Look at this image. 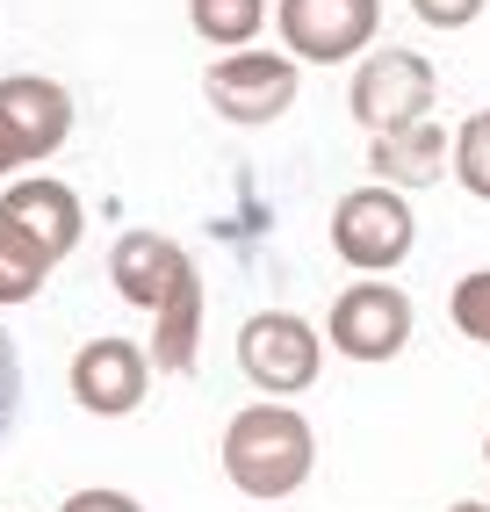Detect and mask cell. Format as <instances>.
Returning a JSON list of instances; mask_svg holds the SVG:
<instances>
[{
    "instance_id": "cell-5",
    "label": "cell",
    "mask_w": 490,
    "mask_h": 512,
    "mask_svg": "<svg viewBox=\"0 0 490 512\" xmlns=\"http://www.w3.org/2000/svg\"><path fill=\"white\" fill-rule=\"evenodd\" d=\"M202 94H209V109H217L224 123H274V116H289L296 109V94H303V73H296V58H274V51H224L217 65L202 73Z\"/></svg>"
},
{
    "instance_id": "cell-8",
    "label": "cell",
    "mask_w": 490,
    "mask_h": 512,
    "mask_svg": "<svg viewBox=\"0 0 490 512\" xmlns=\"http://www.w3.org/2000/svg\"><path fill=\"white\" fill-rule=\"evenodd\" d=\"M73 404L94 419H130L137 404L152 397V354L137 339H87L73 354Z\"/></svg>"
},
{
    "instance_id": "cell-23",
    "label": "cell",
    "mask_w": 490,
    "mask_h": 512,
    "mask_svg": "<svg viewBox=\"0 0 490 512\" xmlns=\"http://www.w3.org/2000/svg\"><path fill=\"white\" fill-rule=\"evenodd\" d=\"M483 462H490V440H483Z\"/></svg>"
},
{
    "instance_id": "cell-22",
    "label": "cell",
    "mask_w": 490,
    "mask_h": 512,
    "mask_svg": "<svg viewBox=\"0 0 490 512\" xmlns=\"http://www.w3.org/2000/svg\"><path fill=\"white\" fill-rule=\"evenodd\" d=\"M447 512H490V505L483 498H462V505H447Z\"/></svg>"
},
{
    "instance_id": "cell-21",
    "label": "cell",
    "mask_w": 490,
    "mask_h": 512,
    "mask_svg": "<svg viewBox=\"0 0 490 512\" xmlns=\"http://www.w3.org/2000/svg\"><path fill=\"white\" fill-rule=\"evenodd\" d=\"M22 159H29V145L15 138V123H8V116H0V174H15V166H22Z\"/></svg>"
},
{
    "instance_id": "cell-3",
    "label": "cell",
    "mask_w": 490,
    "mask_h": 512,
    "mask_svg": "<svg viewBox=\"0 0 490 512\" xmlns=\"http://www.w3.org/2000/svg\"><path fill=\"white\" fill-rule=\"evenodd\" d=\"M238 368L260 397H303L325 368V339L296 311H260L238 325Z\"/></svg>"
},
{
    "instance_id": "cell-4",
    "label": "cell",
    "mask_w": 490,
    "mask_h": 512,
    "mask_svg": "<svg viewBox=\"0 0 490 512\" xmlns=\"http://www.w3.org/2000/svg\"><path fill=\"white\" fill-rule=\"evenodd\" d=\"M433 94H440V73L418 51L390 44V51H368L354 87H346V109H354L361 130H404V123H426L433 116Z\"/></svg>"
},
{
    "instance_id": "cell-11",
    "label": "cell",
    "mask_w": 490,
    "mask_h": 512,
    "mask_svg": "<svg viewBox=\"0 0 490 512\" xmlns=\"http://www.w3.org/2000/svg\"><path fill=\"white\" fill-rule=\"evenodd\" d=\"M0 116L15 123V138L29 145V159L58 152L65 138H73V94H65L58 80L44 73H8L0 80Z\"/></svg>"
},
{
    "instance_id": "cell-9",
    "label": "cell",
    "mask_w": 490,
    "mask_h": 512,
    "mask_svg": "<svg viewBox=\"0 0 490 512\" xmlns=\"http://www.w3.org/2000/svg\"><path fill=\"white\" fill-rule=\"evenodd\" d=\"M195 275H202V267L188 260L181 238H166V231H123L116 253H109V282H116V296L130 303V311H145V318L166 311V303L181 296Z\"/></svg>"
},
{
    "instance_id": "cell-1",
    "label": "cell",
    "mask_w": 490,
    "mask_h": 512,
    "mask_svg": "<svg viewBox=\"0 0 490 512\" xmlns=\"http://www.w3.org/2000/svg\"><path fill=\"white\" fill-rule=\"evenodd\" d=\"M318 469V433L303 412H289V397H260L224 426V476L245 498H296Z\"/></svg>"
},
{
    "instance_id": "cell-19",
    "label": "cell",
    "mask_w": 490,
    "mask_h": 512,
    "mask_svg": "<svg viewBox=\"0 0 490 512\" xmlns=\"http://www.w3.org/2000/svg\"><path fill=\"white\" fill-rule=\"evenodd\" d=\"M483 8H490V0H411V15L426 29H469Z\"/></svg>"
},
{
    "instance_id": "cell-13",
    "label": "cell",
    "mask_w": 490,
    "mask_h": 512,
    "mask_svg": "<svg viewBox=\"0 0 490 512\" xmlns=\"http://www.w3.org/2000/svg\"><path fill=\"white\" fill-rule=\"evenodd\" d=\"M195 347H202V275L166 303V311H152V368L159 375H188L195 368Z\"/></svg>"
},
{
    "instance_id": "cell-6",
    "label": "cell",
    "mask_w": 490,
    "mask_h": 512,
    "mask_svg": "<svg viewBox=\"0 0 490 512\" xmlns=\"http://www.w3.org/2000/svg\"><path fill=\"white\" fill-rule=\"evenodd\" d=\"M325 332H332V354H346V361H368V368L375 361H397L411 347V296L397 282L368 275V282L332 296Z\"/></svg>"
},
{
    "instance_id": "cell-17",
    "label": "cell",
    "mask_w": 490,
    "mask_h": 512,
    "mask_svg": "<svg viewBox=\"0 0 490 512\" xmlns=\"http://www.w3.org/2000/svg\"><path fill=\"white\" fill-rule=\"evenodd\" d=\"M447 311H454V332H462V339H476V347H490V267H469V275L454 282Z\"/></svg>"
},
{
    "instance_id": "cell-16",
    "label": "cell",
    "mask_w": 490,
    "mask_h": 512,
    "mask_svg": "<svg viewBox=\"0 0 490 512\" xmlns=\"http://www.w3.org/2000/svg\"><path fill=\"white\" fill-rule=\"evenodd\" d=\"M454 181H462L476 202H490V109H476L462 130H454Z\"/></svg>"
},
{
    "instance_id": "cell-12",
    "label": "cell",
    "mask_w": 490,
    "mask_h": 512,
    "mask_svg": "<svg viewBox=\"0 0 490 512\" xmlns=\"http://www.w3.org/2000/svg\"><path fill=\"white\" fill-rule=\"evenodd\" d=\"M447 130L426 116V123H404V130H375V145H368V174L375 181H390V188H433L447 174Z\"/></svg>"
},
{
    "instance_id": "cell-15",
    "label": "cell",
    "mask_w": 490,
    "mask_h": 512,
    "mask_svg": "<svg viewBox=\"0 0 490 512\" xmlns=\"http://www.w3.org/2000/svg\"><path fill=\"white\" fill-rule=\"evenodd\" d=\"M188 22H195V37H209L217 51H245L267 22V0H188Z\"/></svg>"
},
{
    "instance_id": "cell-14",
    "label": "cell",
    "mask_w": 490,
    "mask_h": 512,
    "mask_svg": "<svg viewBox=\"0 0 490 512\" xmlns=\"http://www.w3.org/2000/svg\"><path fill=\"white\" fill-rule=\"evenodd\" d=\"M51 253L37 246V238H29L15 217H0V303H29L44 289V275H51Z\"/></svg>"
},
{
    "instance_id": "cell-18",
    "label": "cell",
    "mask_w": 490,
    "mask_h": 512,
    "mask_svg": "<svg viewBox=\"0 0 490 512\" xmlns=\"http://www.w3.org/2000/svg\"><path fill=\"white\" fill-rule=\"evenodd\" d=\"M15 412H22V354H15V339H8V325H0V440H8Z\"/></svg>"
},
{
    "instance_id": "cell-20",
    "label": "cell",
    "mask_w": 490,
    "mask_h": 512,
    "mask_svg": "<svg viewBox=\"0 0 490 512\" xmlns=\"http://www.w3.org/2000/svg\"><path fill=\"white\" fill-rule=\"evenodd\" d=\"M58 512H145V505H137L130 491H73Z\"/></svg>"
},
{
    "instance_id": "cell-10",
    "label": "cell",
    "mask_w": 490,
    "mask_h": 512,
    "mask_svg": "<svg viewBox=\"0 0 490 512\" xmlns=\"http://www.w3.org/2000/svg\"><path fill=\"white\" fill-rule=\"evenodd\" d=\"M0 217H15L51 260H65V253L80 246V231H87L80 195L65 188V181H44V174H29V181H15L8 195H0Z\"/></svg>"
},
{
    "instance_id": "cell-2",
    "label": "cell",
    "mask_w": 490,
    "mask_h": 512,
    "mask_svg": "<svg viewBox=\"0 0 490 512\" xmlns=\"http://www.w3.org/2000/svg\"><path fill=\"white\" fill-rule=\"evenodd\" d=\"M411 246H418V217H411L404 188L368 181V188H346L332 202V253L346 267H361V275H390V267H404Z\"/></svg>"
},
{
    "instance_id": "cell-7",
    "label": "cell",
    "mask_w": 490,
    "mask_h": 512,
    "mask_svg": "<svg viewBox=\"0 0 490 512\" xmlns=\"http://www.w3.org/2000/svg\"><path fill=\"white\" fill-rule=\"evenodd\" d=\"M274 22H282L296 65H346V58L368 51L375 22H382V0H282Z\"/></svg>"
}]
</instances>
